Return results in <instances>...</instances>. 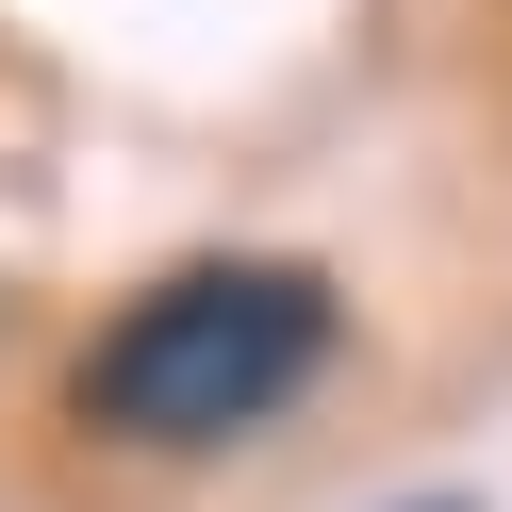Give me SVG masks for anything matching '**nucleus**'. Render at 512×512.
Returning <instances> with one entry per match:
<instances>
[{"instance_id":"f257e3e1","label":"nucleus","mask_w":512,"mask_h":512,"mask_svg":"<svg viewBox=\"0 0 512 512\" xmlns=\"http://www.w3.org/2000/svg\"><path fill=\"white\" fill-rule=\"evenodd\" d=\"M331 347H347L331 265H298V248H199L149 298H116V331L67 364V413L100 446H149V463H215V446L281 430L331 380Z\"/></svg>"},{"instance_id":"f03ea898","label":"nucleus","mask_w":512,"mask_h":512,"mask_svg":"<svg viewBox=\"0 0 512 512\" xmlns=\"http://www.w3.org/2000/svg\"><path fill=\"white\" fill-rule=\"evenodd\" d=\"M430 512H463V496H430Z\"/></svg>"}]
</instances>
